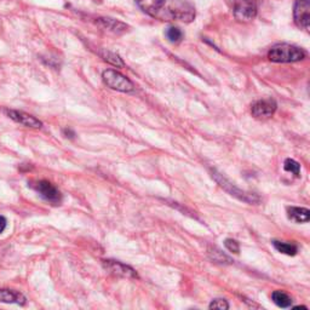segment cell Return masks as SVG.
Here are the masks:
<instances>
[{
    "label": "cell",
    "mask_w": 310,
    "mask_h": 310,
    "mask_svg": "<svg viewBox=\"0 0 310 310\" xmlns=\"http://www.w3.org/2000/svg\"><path fill=\"white\" fill-rule=\"evenodd\" d=\"M287 216L296 223H307L310 221V211L306 207H288Z\"/></svg>",
    "instance_id": "cell-13"
},
{
    "label": "cell",
    "mask_w": 310,
    "mask_h": 310,
    "mask_svg": "<svg viewBox=\"0 0 310 310\" xmlns=\"http://www.w3.org/2000/svg\"><path fill=\"white\" fill-rule=\"evenodd\" d=\"M102 78L107 86H109L113 90H116V91L131 92L135 89L133 82L129 78L123 76V74L114 71V69H107V71L103 72Z\"/></svg>",
    "instance_id": "cell-3"
},
{
    "label": "cell",
    "mask_w": 310,
    "mask_h": 310,
    "mask_svg": "<svg viewBox=\"0 0 310 310\" xmlns=\"http://www.w3.org/2000/svg\"><path fill=\"white\" fill-rule=\"evenodd\" d=\"M6 114L10 116L14 121L21 124L23 126H27V128L32 129H40L43 126V123L40 120H38L37 118H34L33 115L27 114L25 112H19V110H5Z\"/></svg>",
    "instance_id": "cell-10"
},
{
    "label": "cell",
    "mask_w": 310,
    "mask_h": 310,
    "mask_svg": "<svg viewBox=\"0 0 310 310\" xmlns=\"http://www.w3.org/2000/svg\"><path fill=\"white\" fill-rule=\"evenodd\" d=\"M257 2L256 0H235L234 12L235 19L240 22H250L257 16Z\"/></svg>",
    "instance_id": "cell-5"
},
{
    "label": "cell",
    "mask_w": 310,
    "mask_h": 310,
    "mask_svg": "<svg viewBox=\"0 0 310 310\" xmlns=\"http://www.w3.org/2000/svg\"><path fill=\"white\" fill-rule=\"evenodd\" d=\"M294 21L297 26L303 29H309L310 23V2L309 0H297L293 7Z\"/></svg>",
    "instance_id": "cell-7"
},
{
    "label": "cell",
    "mask_w": 310,
    "mask_h": 310,
    "mask_svg": "<svg viewBox=\"0 0 310 310\" xmlns=\"http://www.w3.org/2000/svg\"><path fill=\"white\" fill-rule=\"evenodd\" d=\"M149 16L160 21H181L189 23L195 19V7L188 0H136Z\"/></svg>",
    "instance_id": "cell-1"
},
{
    "label": "cell",
    "mask_w": 310,
    "mask_h": 310,
    "mask_svg": "<svg viewBox=\"0 0 310 310\" xmlns=\"http://www.w3.org/2000/svg\"><path fill=\"white\" fill-rule=\"evenodd\" d=\"M103 267L107 271H109L110 274L116 276H121V278H128V279H137L136 270L133 268L129 267V265L124 264V263L118 262V260L113 259H105L103 260Z\"/></svg>",
    "instance_id": "cell-8"
},
{
    "label": "cell",
    "mask_w": 310,
    "mask_h": 310,
    "mask_svg": "<svg viewBox=\"0 0 310 310\" xmlns=\"http://www.w3.org/2000/svg\"><path fill=\"white\" fill-rule=\"evenodd\" d=\"M5 228H6V218L0 216V234L5 231Z\"/></svg>",
    "instance_id": "cell-21"
},
{
    "label": "cell",
    "mask_w": 310,
    "mask_h": 310,
    "mask_svg": "<svg viewBox=\"0 0 310 310\" xmlns=\"http://www.w3.org/2000/svg\"><path fill=\"white\" fill-rule=\"evenodd\" d=\"M278 104L271 98H265V100L256 101L251 105V113L255 118L265 119L270 118L275 113Z\"/></svg>",
    "instance_id": "cell-9"
},
{
    "label": "cell",
    "mask_w": 310,
    "mask_h": 310,
    "mask_svg": "<svg viewBox=\"0 0 310 310\" xmlns=\"http://www.w3.org/2000/svg\"><path fill=\"white\" fill-rule=\"evenodd\" d=\"M304 57H306L304 50L291 44H278L273 46L268 52V58L275 63H292L302 61Z\"/></svg>",
    "instance_id": "cell-2"
},
{
    "label": "cell",
    "mask_w": 310,
    "mask_h": 310,
    "mask_svg": "<svg viewBox=\"0 0 310 310\" xmlns=\"http://www.w3.org/2000/svg\"><path fill=\"white\" fill-rule=\"evenodd\" d=\"M0 302L9 304H23L26 303V297L22 293L12 290H0Z\"/></svg>",
    "instance_id": "cell-12"
},
{
    "label": "cell",
    "mask_w": 310,
    "mask_h": 310,
    "mask_svg": "<svg viewBox=\"0 0 310 310\" xmlns=\"http://www.w3.org/2000/svg\"><path fill=\"white\" fill-rule=\"evenodd\" d=\"M284 170L287 172H291V174H293L296 177H299V175H301V165H299V162H297L296 160L293 159L285 160V162H284Z\"/></svg>",
    "instance_id": "cell-18"
},
{
    "label": "cell",
    "mask_w": 310,
    "mask_h": 310,
    "mask_svg": "<svg viewBox=\"0 0 310 310\" xmlns=\"http://www.w3.org/2000/svg\"><path fill=\"white\" fill-rule=\"evenodd\" d=\"M208 308H210V309L227 310V309H229V304H228V302L226 301V299L217 298V299H213V301L211 302L210 306H208Z\"/></svg>",
    "instance_id": "cell-19"
},
{
    "label": "cell",
    "mask_w": 310,
    "mask_h": 310,
    "mask_svg": "<svg viewBox=\"0 0 310 310\" xmlns=\"http://www.w3.org/2000/svg\"><path fill=\"white\" fill-rule=\"evenodd\" d=\"M271 299L280 308H290L292 306V298L284 291H274L271 293Z\"/></svg>",
    "instance_id": "cell-14"
},
{
    "label": "cell",
    "mask_w": 310,
    "mask_h": 310,
    "mask_svg": "<svg viewBox=\"0 0 310 310\" xmlns=\"http://www.w3.org/2000/svg\"><path fill=\"white\" fill-rule=\"evenodd\" d=\"M212 177L216 180V182L218 183V184L221 185L224 190H226V192H228L232 196H236L239 200H242V201H245V203H249V204H255L259 201V198H258L256 194L246 193V192H244V190H240L239 188H236L234 184H232V183L229 182L227 178H224L223 175L218 174V172L214 171V170L212 171Z\"/></svg>",
    "instance_id": "cell-4"
},
{
    "label": "cell",
    "mask_w": 310,
    "mask_h": 310,
    "mask_svg": "<svg viewBox=\"0 0 310 310\" xmlns=\"http://www.w3.org/2000/svg\"><path fill=\"white\" fill-rule=\"evenodd\" d=\"M166 38L169 39L170 43H174V44H178L182 41L183 39V33L180 28L177 27H169L166 29Z\"/></svg>",
    "instance_id": "cell-17"
},
{
    "label": "cell",
    "mask_w": 310,
    "mask_h": 310,
    "mask_svg": "<svg viewBox=\"0 0 310 310\" xmlns=\"http://www.w3.org/2000/svg\"><path fill=\"white\" fill-rule=\"evenodd\" d=\"M96 23L102 29L114 33V34H123L129 29V26L125 25L124 22H120V21L114 19H108V17L97 19Z\"/></svg>",
    "instance_id": "cell-11"
},
{
    "label": "cell",
    "mask_w": 310,
    "mask_h": 310,
    "mask_svg": "<svg viewBox=\"0 0 310 310\" xmlns=\"http://www.w3.org/2000/svg\"><path fill=\"white\" fill-rule=\"evenodd\" d=\"M273 246L275 247V250H278L280 253H284V255H287V256H296L297 252H298V247L293 244H288V242H283V241H278V240H274Z\"/></svg>",
    "instance_id": "cell-15"
},
{
    "label": "cell",
    "mask_w": 310,
    "mask_h": 310,
    "mask_svg": "<svg viewBox=\"0 0 310 310\" xmlns=\"http://www.w3.org/2000/svg\"><path fill=\"white\" fill-rule=\"evenodd\" d=\"M30 185H32L33 189H34L41 198L45 199L49 203L58 205L62 201V194L59 193L57 188H56L52 183L49 182V181H37V182H34Z\"/></svg>",
    "instance_id": "cell-6"
},
{
    "label": "cell",
    "mask_w": 310,
    "mask_h": 310,
    "mask_svg": "<svg viewBox=\"0 0 310 310\" xmlns=\"http://www.w3.org/2000/svg\"><path fill=\"white\" fill-rule=\"evenodd\" d=\"M224 246L227 247V250H228L229 252H232V253H239L240 252V246H239V242L236 241V240H232V239H227L226 241H224Z\"/></svg>",
    "instance_id": "cell-20"
},
{
    "label": "cell",
    "mask_w": 310,
    "mask_h": 310,
    "mask_svg": "<svg viewBox=\"0 0 310 310\" xmlns=\"http://www.w3.org/2000/svg\"><path fill=\"white\" fill-rule=\"evenodd\" d=\"M101 57L104 59L105 62L108 63L113 64L115 67H124V62L123 59L119 55H116L115 52H112V51H108V50H102L101 51Z\"/></svg>",
    "instance_id": "cell-16"
}]
</instances>
